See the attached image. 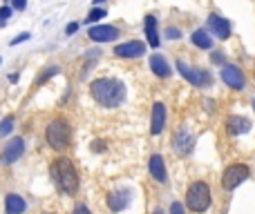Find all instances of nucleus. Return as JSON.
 Instances as JSON below:
<instances>
[{
	"label": "nucleus",
	"mask_w": 255,
	"mask_h": 214,
	"mask_svg": "<svg viewBox=\"0 0 255 214\" xmlns=\"http://www.w3.org/2000/svg\"><path fill=\"white\" fill-rule=\"evenodd\" d=\"M92 96L103 107H119L125 98V87L116 78H96L92 83Z\"/></svg>",
	"instance_id": "1"
},
{
	"label": "nucleus",
	"mask_w": 255,
	"mask_h": 214,
	"mask_svg": "<svg viewBox=\"0 0 255 214\" xmlns=\"http://www.w3.org/2000/svg\"><path fill=\"white\" fill-rule=\"evenodd\" d=\"M49 174L61 192L74 194L79 190V174H76V167L72 165L70 159H56L49 165Z\"/></svg>",
	"instance_id": "2"
},
{
	"label": "nucleus",
	"mask_w": 255,
	"mask_h": 214,
	"mask_svg": "<svg viewBox=\"0 0 255 214\" xmlns=\"http://www.w3.org/2000/svg\"><path fill=\"white\" fill-rule=\"evenodd\" d=\"M70 136H72V129H70V123L63 118H56L47 125L45 129V138H47L49 147L54 150H65L70 145Z\"/></svg>",
	"instance_id": "3"
},
{
	"label": "nucleus",
	"mask_w": 255,
	"mask_h": 214,
	"mask_svg": "<svg viewBox=\"0 0 255 214\" xmlns=\"http://www.w3.org/2000/svg\"><path fill=\"white\" fill-rule=\"evenodd\" d=\"M186 205L192 212H204L210 205V187L204 181H195L186 192Z\"/></svg>",
	"instance_id": "4"
},
{
	"label": "nucleus",
	"mask_w": 255,
	"mask_h": 214,
	"mask_svg": "<svg viewBox=\"0 0 255 214\" xmlns=\"http://www.w3.org/2000/svg\"><path fill=\"white\" fill-rule=\"evenodd\" d=\"M249 178V167L246 165H231V167L224 169V176H222V185L226 190H235L237 185Z\"/></svg>",
	"instance_id": "5"
},
{
	"label": "nucleus",
	"mask_w": 255,
	"mask_h": 214,
	"mask_svg": "<svg viewBox=\"0 0 255 214\" xmlns=\"http://www.w3.org/2000/svg\"><path fill=\"white\" fill-rule=\"evenodd\" d=\"M177 69L181 71V76L188 80V83L197 85V87H204V85H210V76L206 74L204 69H197V67H188L183 60H177Z\"/></svg>",
	"instance_id": "6"
},
{
	"label": "nucleus",
	"mask_w": 255,
	"mask_h": 214,
	"mask_svg": "<svg viewBox=\"0 0 255 214\" xmlns=\"http://www.w3.org/2000/svg\"><path fill=\"white\" fill-rule=\"evenodd\" d=\"M222 80L233 89H242L244 87V83H246L242 69L240 67H235V65H224L222 67Z\"/></svg>",
	"instance_id": "7"
},
{
	"label": "nucleus",
	"mask_w": 255,
	"mask_h": 214,
	"mask_svg": "<svg viewBox=\"0 0 255 214\" xmlns=\"http://www.w3.org/2000/svg\"><path fill=\"white\" fill-rule=\"evenodd\" d=\"M192 143H195V136H192L190 132H188V127L183 125V127H179V132L172 136V147L177 154H188L192 147Z\"/></svg>",
	"instance_id": "8"
},
{
	"label": "nucleus",
	"mask_w": 255,
	"mask_h": 214,
	"mask_svg": "<svg viewBox=\"0 0 255 214\" xmlns=\"http://www.w3.org/2000/svg\"><path fill=\"white\" fill-rule=\"evenodd\" d=\"M208 27L219 40H226L228 36H231V22H228L226 18L217 16V13H210L208 16Z\"/></svg>",
	"instance_id": "9"
},
{
	"label": "nucleus",
	"mask_w": 255,
	"mask_h": 214,
	"mask_svg": "<svg viewBox=\"0 0 255 214\" xmlns=\"http://www.w3.org/2000/svg\"><path fill=\"white\" fill-rule=\"evenodd\" d=\"M87 36L94 43H110V40H114L116 36H119V29L112 25H98V27H92V29L87 31Z\"/></svg>",
	"instance_id": "10"
},
{
	"label": "nucleus",
	"mask_w": 255,
	"mask_h": 214,
	"mask_svg": "<svg viewBox=\"0 0 255 214\" xmlns=\"http://www.w3.org/2000/svg\"><path fill=\"white\" fill-rule=\"evenodd\" d=\"M114 54L116 56H121V58H139V56L146 54V45L139 43V40H130V43L116 45Z\"/></svg>",
	"instance_id": "11"
},
{
	"label": "nucleus",
	"mask_w": 255,
	"mask_h": 214,
	"mask_svg": "<svg viewBox=\"0 0 255 214\" xmlns=\"http://www.w3.org/2000/svg\"><path fill=\"white\" fill-rule=\"evenodd\" d=\"M22 152H25V141H22L20 136H16L13 141H9L7 147L2 150V160L4 163H13V160H18L22 156Z\"/></svg>",
	"instance_id": "12"
},
{
	"label": "nucleus",
	"mask_w": 255,
	"mask_h": 214,
	"mask_svg": "<svg viewBox=\"0 0 255 214\" xmlns=\"http://www.w3.org/2000/svg\"><path fill=\"white\" fill-rule=\"evenodd\" d=\"M166 127V107L161 105V103H155V107H152V120H150V132L155 134H161Z\"/></svg>",
	"instance_id": "13"
},
{
	"label": "nucleus",
	"mask_w": 255,
	"mask_h": 214,
	"mask_svg": "<svg viewBox=\"0 0 255 214\" xmlns=\"http://www.w3.org/2000/svg\"><path fill=\"white\" fill-rule=\"evenodd\" d=\"M150 174H152V178L155 181H159V183H166V165H164V159H161L159 154H155L150 159Z\"/></svg>",
	"instance_id": "14"
},
{
	"label": "nucleus",
	"mask_w": 255,
	"mask_h": 214,
	"mask_svg": "<svg viewBox=\"0 0 255 214\" xmlns=\"http://www.w3.org/2000/svg\"><path fill=\"white\" fill-rule=\"evenodd\" d=\"M4 208H7V214H22L27 208L25 199L18 194H7V201H4Z\"/></svg>",
	"instance_id": "15"
},
{
	"label": "nucleus",
	"mask_w": 255,
	"mask_h": 214,
	"mask_svg": "<svg viewBox=\"0 0 255 214\" xmlns=\"http://www.w3.org/2000/svg\"><path fill=\"white\" fill-rule=\"evenodd\" d=\"M226 125H228V132L231 134H244L251 129L249 118H244V116H231V118L226 120Z\"/></svg>",
	"instance_id": "16"
},
{
	"label": "nucleus",
	"mask_w": 255,
	"mask_h": 214,
	"mask_svg": "<svg viewBox=\"0 0 255 214\" xmlns=\"http://www.w3.org/2000/svg\"><path fill=\"white\" fill-rule=\"evenodd\" d=\"M146 36H148V45L150 47H159V34H157V18L155 16H146Z\"/></svg>",
	"instance_id": "17"
},
{
	"label": "nucleus",
	"mask_w": 255,
	"mask_h": 214,
	"mask_svg": "<svg viewBox=\"0 0 255 214\" xmlns=\"http://www.w3.org/2000/svg\"><path fill=\"white\" fill-rule=\"evenodd\" d=\"M150 67H152V71H155L157 76H161V78L170 76V65L166 62L164 56H159V54H155V56L150 58Z\"/></svg>",
	"instance_id": "18"
},
{
	"label": "nucleus",
	"mask_w": 255,
	"mask_h": 214,
	"mask_svg": "<svg viewBox=\"0 0 255 214\" xmlns=\"http://www.w3.org/2000/svg\"><path fill=\"white\" fill-rule=\"evenodd\" d=\"M107 205H110V210H114V212L123 210L125 205H128V192H112V194L107 196Z\"/></svg>",
	"instance_id": "19"
},
{
	"label": "nucleus",
	"mask_w": 255,
	"mask_h": 214,
	"mask_svg": "<svg viewBox=\"0 0 255 214\" xmlns=\"http://www.w3.org/2000/svg\"><path fill=\"white\" fill-rule=\"evenodd\" d=\"M192 43H195L199 49H210V47H213V38H210L204 29L192 31Z\"/></svg>",
	"instance_id": "20"
},
{
	"label": "nucleus",
	"mask_w": 255,
	"mask_h": 214,
	"mask_svg": "<svg viewBox=\"0 0 255 214\" xmlns=\"http://www.w3.org/2000/svg\"><path fill=\"white\" fill-rule=\"evenodd\" d=\"M11 129H13V116H4L0 120V136H7Z\"/></svg>",
	"instance_id": "21"
},
{
	"label": "nucleus",
	"mask_w": 255,
	"mask_h": 214,
	"mask_svg": "<svg viewBox=\"0 0 255 214\" xmlns=\"http://www.w3.org/2000/svg\"><path fill=\"white\" fill-rule=\"evenodd\" d=\"M101 18H105V9H101V7H94L92 11L87 13V18H85V22H96V20H101Z\"/></svg>",
	"instance_id": "22"
},
{
	"label": "nucleus",
	"mask_w": 255,
	"mask_h": 214,
	"mask_svg": "<svg viewBox=\"0 0 255 214\" xmlns=\"http://www.w3.org/2000/svg\"><path fill=\"white\" fill-rule=\"evenodd\" d=\"M58 71H61V69H58V67H49V69H45V74L40 76V78L36 80V83H38V85H43L45 80H47V78H52V76H54V74H58Z\"/></svg>",
	"instance_id": "23"
},
{
	"label": "nucleus",
	"mask_w": 255,
	"mask_h": 214,
	"mask_svg": "<svg viewBox=\"0 0 255 214\" xmlns=\"http://www.w3.org/2000/svg\"><path fill=\"white\" fill-rule=\"evenodd\" d=\"M9 16H11V7H0V25H4Z\"/></svg>",
	"instance_id": "24"
},
{
	"label": "nucleus",
	"mask_w": 255,
	"mask_h": 214,
	"mask_svg": "<svg viewBox=\"0 0 255 214\" xmlns=\"http://www.w3.org/2000/svg\"><path fill=\"white\" fill-rule=\"evenodd\" d=\"M166 36H168V38H172V40H177L179 36H181V31H179L177 27H168V29H166Z\"/></svg>",
	"instance_id": "25"
},
{
	"label": "nucleus",
	"mask_w": 255,
	"mask_h": 214,
	"mask_svg": "<svg viewBox=\"0 0 255 214\" xmlns=\"http://www.w3.org/2000/svg\"><path fill=\"white\" fill-rule=\"evenodd\" d=\"M170 214H183V205L177 203V201H172V205H170Z\"/></svg>",
	"instance_id": "26"
},
{
	"label": "nucleus",
	"mask_w": 255,
	"mask_h": 214,
	"mask_svg": "<svg viewBox=\"0 0 255 214\" xmlns=\"http://www.w3.org/2000/svg\"><path fill=\"white\" fill-rule=\"evenodd\" d=\"M25 40H29V34H27V31H22V34L18 36V38H13V40H11V47H13V45H18V43H25Z\"/></svg>",
	"instance_id": "27"
},
{
	"label": "nucleus",
	"mask_w": 255,
	"mask_h": 214,
	"mask_svg": "<svg viewBox=\"0 0 255 214\" xmlns=\"http://www.w3.org/2000/svg\"><path fill=\"white\" fill-rule=\"evenodd\" d=\"M27 7V0H13V9H18V11H22V9Z\"/></svg>",
	"instance_id": "28"
},
{
	"label": "nucleus",
	"mask_w": 255,
	"mask_h": 214,
	"mask_svg": "<svg viewBox=\"0 0 255 214\" xmlns=\"http://www.w3.org/2000/svg\"><path fill=\"white\" fill-rule=\"evenodd\" d=\"M74 214H89V210L85 208V205H79V208L74 210Z\"/></svg>",
	"instance_id": "29"
},
{
	"label": "nucleus",
	"mask_w": 255,
	"mask_h": 214,
	"mask_svg": "<svg viewBox=\"0 0 255 214\" xmlns=\"http://www.w3.org/2000/svg\"><path fill=\"white\" fill-rule=\"evenodd\" d=\"M76 29H79V25H76V22H70V25H67V29H65V31H67V34H74Z\"/></svg>",
	"instance_id": "30"
},
{
	"label": "nucleus",
	"mask_w": 255,
	"mask_h": 214,
	"mask_svg": "<svg viewBox=\"0 0 255 214\" xmlns=\"http://www.w3.org/2000/svg\"><path fill=\"white\" fill-rule=\"evenodd\" d=\"M213 60H215V62H222V60H224V56H222V54H215Z\"/></svg>",
	"instance_id": "31"
},
{
	"label": "nucleus",
	"mask_w": 255,
	"mask_h": 214,
	"mask_svg": "<svg viewBox=\"0 0 255 214\" xmlns=\"http://www.w3.org/2000/svg\"><path fill=\"white\" fill-rule=\"evenodd\" d=\"M103 2V0H94V4H101Z\"/></svg>",
	"instance_id": "32"
},
{
	"label": "nucleus",
	"mask_w": 255,
	"mask_h": 214,
	"mask_svg": "<svg viewBox=\"0 0 255 214\" xmlns=\"http://www.w3.org/2000/svg\"><path fill=\"white\" fill-rule=\"evenodd\" d=\"M155 214H164V212H161V210H157V212H155Z\"/></svg>",
	"instance_id": "33"
},
{
	"label": "nucleus",
	"mask_w": 255,
	"mask_h": 214,
	"mask_svg": "<svg viewBox=\"0 0 255 214\" xmlns=\"http://www.w3.org/2000/svg\"><path fill=\"white\" fill-rule=\"evenodd\" d=\"M45 214H54V212H45Z\"/></svg>",
	"instance_id": "34"
},
{
	"label": "nucleus",
	"mask_w": 255,
	"mask_h": 214,
	"mask_svg": "<svg viewBox=\"0 0 255 214\" xmlns=\"http://www.w3.org/2000/svg\"><path fill=\"white\" fill-rule=\"evenodd\" d=\"M253 107H255V103H253Z\"/></svg>",
	"instance_id": "35"
}]
</instances>
